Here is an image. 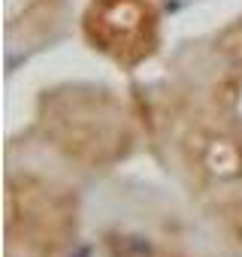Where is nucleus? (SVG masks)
Masks as SVG:
<instances>
[{
	"label": "nucleus",
	"mask_w": 242,
	"mask_h": 257,
	"mask_svg": "<svg viewBox=\"0 0 242 257\" xmlns=\"http://www.w3.org/2000/svg\"><path fill=\"white\" fill-rule=\"evenodd\" d=\"M109 257H197L191 236L170 215H146V221H115L103 233Z\"/></svg>",
	"instance_id": "obj_5"
},
{
	"label": "nucleus",
	"mask_w": 242,
	"mask_h": 257,
	"mask_svg": "<svg viewBox=\"0 0 242 257\" xmlns=\"http://www.w3.org/2000/svg\"><path fill=\"white\" fill-rule=\"evenodd\" d=\"M82 34L121 70H137L161 49V0H91Z\"/></svg>",
	"instance_id": "obj_4"
},
{
	"label": "nucleus",
	"mask_w": 242,
	"mask_h": 257,
	"mask_svg": "<svg viewBox=\"0 0 242 257\" xmlns=\"http://www.w3.org/2000/svg\"><path fill=\"white\" fill-rule=\"evenodd\" d=\"M152 127L203 215L242 245V127L230 103L203 88H173L155 100Z\"/></svg>",
	"instance_id": "obj_1"
},
{
	"label": "nucleus",
	"mask_w": 242,
	"mask_h": 257,
	"mask_svg": "<svg viewBox=\"0 0 242 257\" xmlns=\"http://www.w3.org/2000/svg\"><path fill=\"white\" fill-rule=\"evenodd\" d=\"M206 76L197 88L233 106L242 85V19L224 28L206 52Z\"/></svg>",
	"instance_id": "obj_6"
},
{
	"label": "nucleus",
	"mask_w": 242,
	"mask_h": 257,
	"mask_svg": "<svg viewBox=\"0 0 242 257\" xmlns=\"http://www.w3.org/2000/svg\"><path fill=\"white\" fill-rule=\"evenodd\" d=\"M67 0H7V40L13 49H31L52 37Z\"/></svg>",
	"instance_id": "obj_7"
},
{
	"label": "nucleus",
	"mask_w": 242,
	"mask_h": 257,
	"mask_svg": "<svg viewBox=\"0 0 242 257\" xmlns=\"http://www.w3.org/2000/svg\"><path fill=\"white\" fill-rule=\"evenodd\" d=\"M4 230L7 257H70L79 239L76 191L34 170H10Z\"/></svg>",
	"instance_id": "obj_3"
},
{
	"label": "nucleus",
	"mask_w": 242,
	"mask_h": 257,
	"mask_svg": "<svg viewBox=\"0 0 242 257\" xmlns=\"http://www.w3.org/2000/svg\"><path fill=\"white\" fill-rule=\"evenodd\" d=\"M37 137L79 170H112L137 149L140 131L131 106L109 88L61 85L40 97Z\"/></svg>",
	"instance_id": "obj_2"
}]
</instances>
